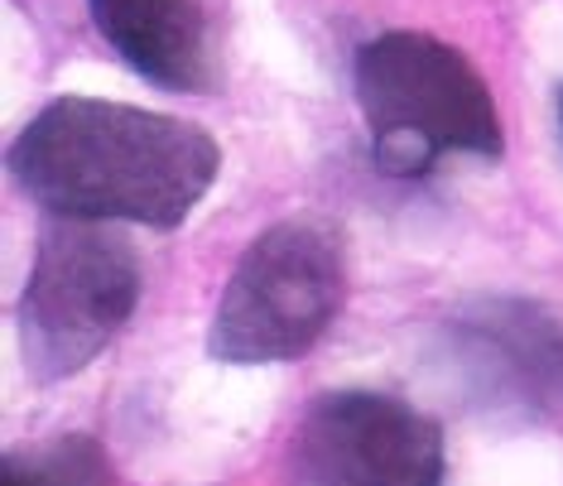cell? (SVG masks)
<instances>
[{"mask_svg": "<svg viewBox=\"0 0 563 486\" xmlns=\"http://www.w3.org/2000/svg\"><path fill=\"white\" fill-rule=\"evenodd\" d=\"M352 87L371 155L395 178L429 174L443 155H501V117L477 68L429 34L390 30L356 48Z\"/></svg>", "mask_w": 563, "mask_h": 486, "instance_id": "obj_2", "label": "cell"}, {"mask_svg": "<svg viewBox=\"0 0 563 486\" xmlns=\"http://www.w3.org/2000/svg\"><path fill=\"white\" fill-rule=\"evenodd\" d=\"M212 135L121 101L58 97L10 145L15 184L54 217L169 232L217 178Z\"/></svg>", "mask_w": 563, "mask_h": 486, "instance_id": "obj_1", "label": "cell"}, {"mask_svg": "<svg viewBox=\"0 0 563 486\" xmlns=\"http://www.w3.org/2000/svg\"><path fill=\"white\" fill-rule=\"evenodd\" d=\"M342 309V255L313 222H279L236 261L212 313L208 352L227 366H265L309 352Z\"/></svg>", "mask_w": 563, "mask_h": 486, "instance_id": "obj_4", "label": "cell"}, {"mask_svg": "<svg viewBox=\"0 0 563 486\" xmlns=\"http://www.w3.org/2000/svg\"><path fill=\"white\" fill-rule=\"evenodd\" d=\"M0 486H121L117 463L87 433H58L48 443L20 448L0 467Z\"/></svg>", "mask_w": 563, "mask_h": 486, "instance_id": "obj_8", "label": "cell"}, {"mask_svg": "<svg viewBox=\"0 0 563 486\" xmlns=\"http://www.w3.org/2000/svg\"><path fill=\"white\" fill-rule=\"evenodd\" d=\"M97 34L131 73L169 92L208 87V40L194 0H87Z\"/></svg>", "mask_w": 563, "mask_h": 486, "instance_id": "obj_7", "label": "cell"}, {"mask_svg": "<svg viewBox=\"0 0 563 486\" xmlns=\"http://www.w3.org/2000/svg\"><path fill=\"white\" fill-rule=\"evenodd\" d=\"M299 486H443V429L380 390H328L294 429Z\"/></svg>", "mask_w": 563, "mask_h": 486, "instance_id": "obj_6", "label": "cell"}, {"mask_svg": "<svg viewBox=\"0 0 563 486\" xmlns=\"http://www.w3.org/2000/svg\"><path fill=\"white\" fill-rule=\"evenodd\" d=\"M443 380L472 415L525 424L563 400V323L525 299L463 303L433 347Z\"/></svg>", "mask_w": 563, "mask_h": 486, "instance_id": "obj_5", "label": "cell"}, {"mask_svg": "<svg viewBox=\"0 0 563 486\" xmlns=\"http://www.w3.org/2000/svg\"><path fill=\"white\" fill-rule=\"evenodd\" d=\"M140 255L107 222L58 217L44 227L20 294V352L34 380H68L117 342L140 303Z\"/></svg>", "mask_w": 563, "mask_h": 486, "instance_id": "obj_3", "label": "cell"}, {"mask_svg": "<svg viewBox=\"0 0 563 486\" xmlns=\"http://www.w3.org/2000/svg\"><path fill=\"white\" fill-rule=\"evenodd\" d=\"M559 135H563V87H559Z\"/></svg>", "mask_w": 563, "mask_h": 486, "instance_id": "obj_9", "label": "cell"}]
</instances>
